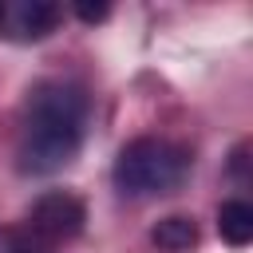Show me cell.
I'll list each match as a JSON object with an SVG mask.
<instances>
[{"label":"cell","instance_id":"cell-1","mask_svg":"<svg viewBox=\"0 0 253 253\" xmlns=\"http://www.w3.org/2000/svg\"><path fill=\"white\" fill-rule=\"evenodd\" d=\"M87 130V95L71 79H43L28 91L24 115H20V142H16V166L24 174H55L63 170Z\"/></svg>","mask_w":253,"mask_h":253},{"label":"cell","instance_id":"cell-2","mask_svg":"<svg viewBox=\"0 0 253 253\" xmlns=\"http://www.w3.org/2000/svg\"><path fill=\"white\" fill-rule=\"evenodd\" d=\"M190 174V154L178 142L166 138H134L119 150L115 158V186L130 198H154V194H170L186 182Z\"/></svg>","mask_w":253,"mask_h":253},{"label":"cell","instance_id":"cell-3","mask_svg":"<svg viewBox=\"0 0 253 253\" xmlns=\"http://www.w3.org/2000/svg\"><path fill=\"white\" fill-rule=\"evenodd\" d=\"M83 221H87V210H83V202H79L75 194H67V190H47V194H40V198L32 202V210H28V229L40 233L51 249H59V245H67L71 237H79V233H83Z\"/></svg>","mask_w":253,"mask_h":253},{"label":"cell","instance_id":"cell-4","mask_svg":"<svg viewBox=\"0 0 253 253\" xmlns=\"http://www.w3.org/2000/svg\"><path fill=\"white\" fill-rule=\"evenodd\" d=\"M59 16H63V8L51 4V0H24L16 8H4V20L16 28L20 40H43V36H51L55 24H59Z\"/></svg>","mask_w":253,"mask_h":253},{"label":"cell","instance_id":"cell-5","mask_svg":"<svg viewBox=\"0 0 253 253\" xmlns=\"http://www.w3.org/2000/svg\"><path fill=\"white\" fill-rule=\"evenodd\" d=\"M217 233H221V241H229L237 249L249 245L253 241V206L241 202V198L221 202V210H217Z\"/></svg>","mask_w":253,"mask_h":253},{"label":"cell","instance_id":"cell-6","mask_svg":"<svg viewBox=\"0 0 253 253\" xmlns=\"http://www.w3.org/2000/svg\"><path fill=\"white\" fill-rule=\"evenodd\" d=\"M150 241H154L158 249H166V253H186V249L198 245V225H194V217H186V213H170V217H162V221L150 229Z\"/></svg>","mask_w":253,"mask_h":253},{"label":"cell","instance_id":"cell-7","mask_svg":"<svg viewBox=\"0 0 253 253\" xmlns=\"http://www.w3.org/2000/svg\"><path fill=\"white\" fill-rule=\"evenodd\" d=\"M0 253H55L28 225H0Z\"/></svg>","mask_w":253,"mask_h":253},{"label":"cell","instance_id":"cell-8","mask_svg":"<svg viewBox=\"0 0 253 253\" xmlns=\"http://www.w3.org/2000/svg\"><path fill=\"white\" fill-rule=\"evenodd\" d=\"M107 4H75V16L83 20V24H99V20H107Z\"/></svg>","mask_w":253,"mask_h":253},{"label":"cell","instance_id":"cell-9","mask_svg":"<svg viewBox=\"0 0 253 253\" xmlns=\"http://www.w3.org/2000/svg\"><path fill=\"white\" fill-rule=\"evenodd\" d=\"M0 20H4V4H0Z\"/></svg>","mask_w":253,"mask_h":253}]
</instances>
